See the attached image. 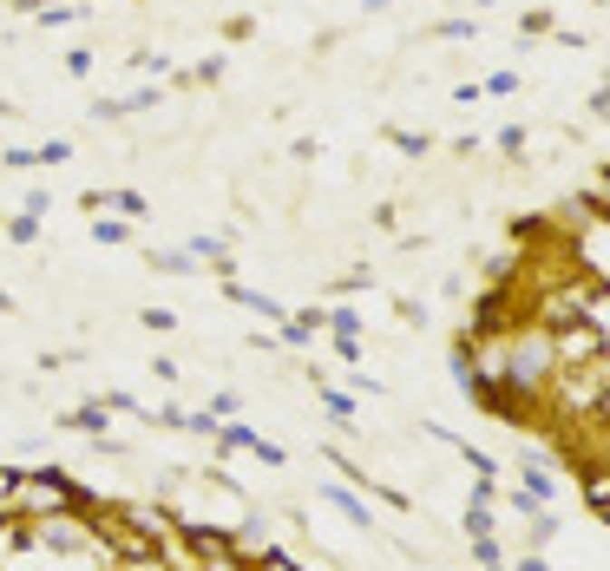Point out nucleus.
Returning <instances> with one entry per match:
<instances>
[{
  "label": "nucleus",
  "mask_w": 610,
  "mask_h": 571,
  "mask_svg": "<svg viewBox=\"0 0 610 571\" xmlns=\"http://www.w3.org/2000/svg\"><path fill=\"white\" fill-rule=\"evenodd\" d=\"M486 571H512V565H486Z\"/></svg>",
  "instance_id": "14"
},
{
  "label": "nucleus",
  "mask_w": 610,
  "mask_h": 571,
  "mask_svg": "<svg viewBox=\"0 0 610 571\" xmlns=\"http://www.w3.org/2000/svg\"><path fill=\"white\" fill-rule=\"evenodd\" d=\"M577 493H585V506L610 526V467H604V473H577Z\"/></svg>",
  "instance_id": "3"
},
{
  "label": "nucleus",
  "mask_w": 610,
  "mask_h": 571,
  "mask_svg": "<svg viewBox=\"0 0 610 571\" xmlns=\"http://www.w3.org/2000/svg\"><path fill=\"white\" fill-rule=\"evenodd\" d=\"M322 407H328L335 421H354V401H348V394H335V388H322Z\"/></svg>",
  "instance_id": "11"
},
{
  "label": "nucleus",
  "mask_w": 610,
  "mask_h": 571,
  "mask_svg": "<svg viewBox=\"0 0 610 571\" xmlns=\"http://www.w3.org/2000/svg\"><path fill=\"white\" fill-rule=\"evenodd\" d=\"M322 499H328V506H335V512H342V519H348V526H362V532L374 526V506H368L362 493H348V486H335V479H328V486H322Z\"/></svg>",
  "instance_id": "2"
},
{
  "label": "nucleus",
  "mask_w": 610,
  "mask_h": 571,
  "mask_svg": "<svg viewBox=\"0 0 610 571\" xmlns=\"http://www.w3.org/2000/svg\"><path fill=\"white\" fill-rule=\"evenodd\" d=\"M105 414H112V407H105V394H99V401H86V407H73L66 427H73V433H99V440H105V427H112Z\"/></svg>",
  "instance_id": "4"
},
{
  "label": "nucleus",
  "mask_w": 610,
  "mask_h": 571,
  "mask_svg": "<svg viewBox=\"0 0 610 571\" xmlns=\"http://www.w3.org/2000/svg\"><path fill=\"white\" fill-rule=\"evenodd\" d=\"M512 571H551V565H545L538 552H518V565H512Z\"/></svg>",
  "instance_id": "13"
},
{
  "label": "nucleus",
  "mask_w": 610,
  "mask_h": 571,
  "mask_svg": "<svg viewBox=\"0 0 610 571\" xmlns=\"http://www.w3.org/2000/svg\"><path fill=\"white\" fill-rule=\"evenodd\" d=\"M66 158H73L66 139H46V145H40V165H66Z\"/></svg>",
  "instance_id": "12"
},
{
  "label": "nucleus",
  "mask_w": 610,
  "mask_h": 571,
  "mask_svg": "<svg viewBox=\"0 0 610 571\" xmlns=\"http://www.w3.org/2000/svg\"><path fill=\"white\" fill-rule=\"evenodd\" d=\"M92 493L73 486L60 467H20L14 479V519H53V512H86Z\"/></svg>",
  "instance_id": "1"
},
{
  "label": "nucleus",
  "mask_w": 610,
  "mask_h": 571,
  "mask_svg": "<svg viewBox=\"0 0 610 571\" xmlns=\"http://www.w3.org/2000/svg\"><path fill=\"white\" fill-rule=\"evenodd\" d=\"M492 532V506H466V538H486Z\"/></svg>",
  "instance_id": "9"
},
{
  "label": "nucleus",
  "mask_w": 610,
  "mask_h": 571,
  "mask_svg": "<svg viewBox=\"0 0 610 571\" xmlns=\"http://www.w3.org/2000/svg\"><path fill=\"white\" fill-rule=\"evenodd\" d=\"M20 546H26V519H0V571L20 558Z\"/></svg>",
  "instance_id": "5"
},
{
  "label": "nucleus",
  "mask_w": 610,
  "mask_h": 571,
  "mask_svg": "<svg viewBox=\"0 0 610 571\" xmlns=\"http://www.w3.org/2000/svg\"><path fill=\"white\" fill-rule=\"evenodd\" d=\"M7 237H14V243H34V237H40V210H20V217H7Z\"/></svg>",
  "instance_id": "6"
},
{
  "label": "nucleus",
  "mask_w": 610,
  "mask_h": 571,
  "mask_svg": "<svg viewBox=\"0 0 610 571\" xmlns=\"http://www.w3.org/2000/svg\"><path fill=\"white\" fill-rule=\"evenodd\" d=\"M473 558H479V571H486V565H506V546L486 532V538H473Z\"/></svg>",
  "instance_id": "8"
},
{
  "label": "nucleus",
  "mask_w": 610,
  "mask_h": 571,
  "mask_svg": "<svg viewBox=\"0 0 610 571\" xmlns=\"http://www.w3.org/2000/svg\"><path fill=\"white\" fill-rule=\"evenodd\" d=\"M125 224H131V217H92V237L99 243H125Z\"/></svg>",
  "instance_id": "7"
},
{
  "label": "nucleus",
  "mask_w": 610,
  "mask_h": 571,
  "mask_svg": "<svg viewBox=\"0 0 610 571\" xmlns=\"http://www.w3.org/2000/svg\"><path fill=\"white\" fill-rule=\"evenodd\" d=\"M14 479H20V467H0V519H14Z\"/></svg>",
  "instance_id": "10"
}]
</instances>
